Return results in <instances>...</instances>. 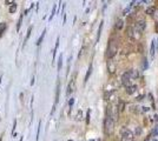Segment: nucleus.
<instances>
[{
    "label": "nucleus",
    "instance_id": "nucleus-17",
    "mask_svg": "<svg viewBox=\"0 0 158 141\" xmlns=\"http://www.w3.org/2000/svg\"><path fill=\"white\" fill-rule=\"evenodd\" d=\"M103 25H104V21H102V23H100V25H99L98 35H97V41H98V40H99V38H100V34H102V31H103Z\"/></svg>",
    "mask_w": 158,
    "mask_h": 141
},
{
    "label": "nucleus",
    "instance_id": "nucleus-11",
    "mask_svg": "<svg viewBox=\"0 0 158 141\" xmlns=\"http://www.w3.org/2000/svg\"><path fill=\"white\" fill-rule=\"evenodd\" d=\"M129 72H130L132 79H137V78L139 77V72H138L137 69H131V70H129Z\"/></svg>",
    "mask_w": 158,
    "mask_h": 141
},
{
    "label": "nucleus",
    "instance_id": "nucleus-7",
    "mask_svg": "<svg viewBox=\"0 0 158 141\" xmlns=\"http://www.w3.org/2000/svg\"><path fill=\"white\" fill-rule=\"evenodd\" d=\"M73 90H74V78L71 80V82L68 84V86H67V92H66V94L67 95H70L72 92H73Z\"/></svg>",
    "mask_w": 158,
    "mask_h": 141
},
{
    "label": "nucleus",
    "instance_id": "nucleus-32",
    "mask_svg": "<svg viewBox=\"0 0 158 141\" xmlns=\"http://www.w3.org/2000/svg\"><path fill=\"white\" fill-rule=\"evenodd\" d=\"M157 51H158V40H157Z\"/></svg>",
    "mask_w": 158,
    "mask_h": 141
},
{
    "label": "nucleus",
    "instance_id": "nucleus-20",
    "mask_svg": "<svg viewBox=\"0 0 158 141\" xmlns=\"http://www.w3.org/2000/svg\"><path fill=\"white\" fill-rule=\"evenodd\" d=\"M58 46H59V38H57V41H56V46H54V49H53V60L56 58V52L58 49Z\"/></svg>",
    "mask_w": 158,
    "mask_h": 141
},
{
    "label": "nucleus",
    "instance_id": "nucleus-5",
    "mask_svg": "<svg viewBox=\"0 0 158 141\" xmlns=\"http://www.w3.org/2000/svg\"><path fill=\"white\" fill-rule=\"evenodd\" d=\"M145 27H146V23H145V20H138L137 23H136V26H135V28L138 31V32H140V33H143L144 32V30H145Z\"/></svg>",
    "mask_w": 158,
    "mask_h": 141
},
{
    "label": "nucleus",
    "instance_id": "nucleus-13",
    "mask_svg": "<svg viewBox=\"0 0 158 141\" xmlns=\"http://www.w3.org/2000/svg\"><path fill=\"white\" fill-rule=\"evenodd\" d=\"M124 108H125V102H124L123 100H119V101H118V107H117L118 112H123Z\"/></svg>",
    "mask_w": 158,
    "mask_h": 141
},
{
    "label": "nucleus",
    "instance_id": "nucleus-28",
    "mask_svg": "<svg viewBox=\"0 0 158 141\" xmlns=\"http://www.w3.org/2000/svg\"><path fill=\"white\" fill-rule=\"evenodd\" d=\"M40 125H41V122H39V127H38V132H37V141L39 140V132H40Z\"/></svg>",
    "mask_w": 158,
    "mask_h": 141
},
{
    "label": "nucleus",
    "instance_id": "nucleus-1",
    "mask_svg": "<svg viewBox=\"0 0 158 141\" xmlns=\"http://www.w3.org/2000/svg\"><path fill=\"white\" fill-rule=\"evenodd\" d=\"M115 129V120H113V115L111 112V106L106 107V116L104 120V133L106 135H111L113 133Z\"/></svg>",
    "mask_w": 158,
    "mask_h": 141
},
{
    "label": "nucleus",
    "instance_id": "nucleus-16",
    "mask_svg": "<svg viewBox=\"0 0 158 141\" xmlns=\"http://www.w3.org/2000/svg\"><path fill=\"white\" fill-rule=\"evenodd\" d=\"M133 4H135V1H132V3H131V4H130V5H129V6H127L124 11H123V14H124V16H127V13L130 12V10H131V7H132V5H133Z\"/></svg>",
    "mask_w": 158,
    "mask_h": 141
},
{
    "label": "nucleus",
    "instance_id": "nucleus-31",
    "mask_svg": "<svg viewBox=\"0 0 158 141\" xmlns=\"http://www.w3.org/2000/svg\"><path fill=\"white\" fill-rule=\"evenodd\" d=\"M154 118H156V121H157V122H158V114H157V115H156V116H154Z\"/></svg>",
    "mask_w": 158,
    "mask_h": 141
},
{
    "label": "nucleus",
    "instance_id": "nucleus-15",
    "mask_svg": "<svg viewBox=\"0 0 158 141\" xmlns=\"http://www.w3.org/2000/svg\"><path fill=\"white\" fill-rule=\"evenodd\" d=\"M45 33H46V30H44V32L41 33V35L39 37V39H38V41H37V46H40V44H41V41L44 40V37H45Z\"/></svg>",
    "mask_w": 158,
    "mask_h": 141
},
{
    "label": "nucleus",
    "instance_id": "nucleus-14",
    "mask_svg": "<svg viewBox=\"0 0 158 141\" xmlns=\"http://www.w3.org/2000/svg\"><path fill=\"white\" fill-rule=\"evenodd\" d=\"M91 73H92V63L90 65V67H89V69H88V72H86V75H85V82H88V80H89V78H90V75H91Z\"/></svg>",
    "mask_w": 158,
    "mask_h": 141
},
{
    "label": "nucleus",
    "instance_id": "nucleus-6",
    "mask_svg": "<svg viewBox=\"0 0 158 141\" xmlns=\"http://www.w3.org/2000/svg\"><path fill=\"white\" fill-rule=\"evenodd\" d=\"M107 69H109V73H115V70H116V65L113 63L112 59H109V61H107Z\"/></svg>",
    "mask_w": 158,
    "mask_h": 141
},
{
    "label": "nucleus",
    "instance_id": "nucleus-25",
    "mask_svg": "<svg viewBox=\"0 0 158 141\" xmlns=\"http://www.w3.org/2000/svg\"><path fill=\"white\" fill-rule=\"evenodd\" d=\"M56 8H57V5H54V6H53V10H52V14L50 16V20L53 18V16H54V13H56Z\"/></svg>",
    "mask_w": 158,
    "mask_h": 141
},
{
    "label": "nucleus",
    "instance_id": "nucleus-24",
    "mask_svg": "<svg viewBox=\"0 0 158 141\" xmlns=\"http://www.w3.org/2000/svg\"><path fill=\"white\" fill-rule=\"evenodd\" d=\"M21 20H23V14L20 16V18H19V20H18V25H17V31H19V28H20V25H21Z\"/></svg>",
    "mask_w": 158,
    "mask_h": 141
},
{
    "label": "nucleus",
    "instance_id": "nucleus-21",
    "mask_svg": "<svg viewBox=\"0 0 158 141\" xmlns=\"http://www.w3.org/2000/svg\"><path fill=\"white\" fill-rule=\"evenodd\" d=\"M5 30H6V24L5 23H0V34L4 33Z\"/></svg>",
    "mask_w": 158,
    "mask_h": 141
},
{
    "label": "nucleus",
    "instance_id": "nucleus-33",
    "mask_svg": "<svg viewBox=\"0 0 158 141\" xmlns=\"http://www.w3.org/2000/svg\"><path fill=\"white\" fill-rule=\"evenodd\" d=\"M90 141H96V140H95V139H91V140H90Z\"/></svg>",
    "mask_w": 158,
    "mask_h": 141
},
{
    "label": "nucleus",
    "instance_id": "nucleus-27",
    "mask_svg": "<svg viewBox=\"0 0 158 141\" xmlns=\"http://www.w3.org/2000/svg\"><path fill=\"white\" fill-rule=\"evenodd\" d=\"M90 122V109L88 111V114H86V123Z\"/></svg>",
    "mask_w": 158,
    "mask_h": 141
},
{
    "label": "nucleus",
    "instance_id": "nucleus-30",
    "mask_svg": "<svg viewBox=\"0 0 158 141\" xmlns=\"http://www.w3.org/2000/svg\"><path fill=\"white\" fill-rule=\"evenodd\" d=\"M153 17H154V19H156V21H158V10L156 11V13H154V16H153Z\"/></svg>",
    "mask_w": 158,
    "mask_h": 141
},
{
    "label": "nucleus",
    "instance_id": "nucleus-2",
    "mask_svg": "<svg viewBox=\"0 0 158 141\" xmlns=\"http://www.w3.org/2000/svg\"><path fill=\"white\" fill-rule=\"evenodd\" d=\"M118 52V45H117V41L115 39H111L109 41V45H107V49H106V56L109 59H112Z\"/></svg>",
    "mask_w": 158,
    "mask_h": 141
},
{
    "label": "nucleus",
    "instance_id": "nucleus-23",
    "mask_svg": "<svg viewBox=\"0 0 158 141\" xmlns=\"http://www.w3.org/2000/svg\"><path fill=\"white\" fill-rule=\"evenodd\" d=\"M143 61H144V62H143V69L145 70V69L149 67V62H147V59H146V58H144V60H143Z\"/></svg>",
    "mask_w": 158,
    "mask_h": 141
},
{
    "label": "nucleus",
    "instance_id": "nucleus-22",
    "mask_svg": "<svg viewBox=\"0 0 158 141\" xmlns=\"http://www.w3.org/2000/svg\"><path fill=\"white\" fill-rule=\"evenodd\" d=\"M61 66H63V55L60 54V56H59V61H58V69H59V70L61 69Z\"/></svg>",
    "mask_w": 158,
    "mask_h": 141
},
{
    "label": "nucleus",
    "instance_id": "nucleus-18",
    "mask_svg": "<svg viewBox=\"0 0 158 141\" xmlns=\"http://www.w3.org/2000/svg\"><path fill=\"white\" fill-rule=\"evenodd\" d=\"M16 10H17V4H16V3H13V4L10 6L9 12H10V13H13V12H16Z\"/></svg>",
    "mask_w": 158,
    "mask_h": 141
},
{
    "label": "nucleus",
    "instance_id": "nucleus-9",
    "mask_svg": "<svg viewBox=\"0 0 158 141\" xmlns=\"http://www.w3.org/2000/svg\"><path fill=\"white\" fill-rule=\"evenodd\" d=\"M156 11H157V8L154 7V6H150V7H147L146 8V11H145V13L146 14H149V16H154V13H156Z\"/></svg>",
    "mask_w": 158,
    "mask_h": 141
},
{
    "label": "nucleus",
    "instance_id": "nucleus-3",
    "mask_svg": "<svg viewBox=\"0 0 158 141\" xmlns=\"http://www.w3.org/2000/svg\"><path fill=\"white\" fill-rule=\"evenodd\" d=\"M122 140L123 141H132L133 140V134L130 129L123 128L122 129Z\"/></svg>",
    "mask_w": 158,
    "mask_h": 141
},
{
    "label": "nucleus",
    "instance_id": "nucleus-8",
    "mask_svg": "<svg viewBox=\"0 0 158 141\" xmlns=\"http://www.w3.org/2000/svg\"><path fill=\"white\" fill-rule=\"evenodd\" d=\"M136 91H137V86H136V85H130L129 87H126V93H127L129 95L133 94Z\"/></svg>",
    "mask_w": 158,
    "mask_h": 141
},
{
    "label": "nucleus",
    "instance_id": "nucleus-29",
    "mask_svg": "<svg viewBox=\"0 0 158 141\" xmlns=\"http://www.w3.org/2000/svg\"><path fill=\"white\" fill-rule=\"evenodd\" d=\"M143 98H144V95L142 94V95H139V97H137V98H136V100H137V101H140V100H143Z\"/></svg>",
    "mask_w": 158,
    "mask_h": 141
},
{
    "label": "nucleus",
    "instance_id": "nucleus-26",
    "mask_svg": "<svg viewBox=\"0 0 158 141\" xmlns=\"http://www.w3.org/2000/svg\"><path fill=\"white\" fill-rule=\"evenodd\" d=\"M73 104H74V99L72 98V99H70V101H68V106H70V108L73 106Z\"/></svg>",
    "mask_w": 158,
    "mask_h": 141
},
{
    "label": "nucleus",
    "instance_id": "nucleus-35",
    "mask_svg": "<svg viewBox=\"0 0 158 141\" xmlns=\"http://www.w3.org/2000/svg\"><path fill=\"white\" fill-rule=\"evenodd\" d=\"M145 141H147V140H145Z\"/></svg>",
    "mask_w": 158,
    "mask_h": 141
},
{
    "label": "nucleus",
    "instance_id": "nucleus-4",
    "mask_svg": "<svg viewBox=\"0 0 158 141\" xmlns=\"http://www.w3.org/2000/svg\"><path fill=\"white\" fill-rule=\"evenodd\" d=\"M131 74H130V72H125L123 75H122V84H123V86H125V87H129L130 86V81H131Z\"/></svg>",
    "mask_w": 158,
    "mask_h": 141
},
{
    "label": "nucleus",
    "instance_id": "nucleus-34",
    "mask_svg": "<svg viewBox=\"0 0 158 141\" xmlns=\"http://www.w3.org/2000/svg\"><path fill=\"white\" fill-rule=\"evenodd\" d=\"M157 30H158V25H157Z\"/></svg>",
    "mask_w": 158,
    "mask_h": 141
},
{
    "label": "nucleus",
    "instance_id": "nucleus-19",
    "mask_svg": "<svg viewBox=\"0 0 158 141\" xmlns=\"http://www.w3.org/2000/svg\"><path fill=\"white\" fill-rule=\"evenodd\" d=\"M31 32H32V27H28V30H27V34H26V38H25V40H24V45H23V46H25L26 41L28 40V38H30V34H31Z\"/></svg>",
    "mask_w": 158,
    "mask_h": 141
},
{
    "label": "nucleus",
    "instance_id": "nucleus-12",
    "mask_svg": "<svg viewBox=\"0 0 158 141\" xmlns=\"http://www.w3.org/2000/svg\"><path fill=\"white\" fill-rule=\"evenodd\" d=\"M123 26H124V21H123L122 19H118V20L116 21V30L120 31V30L123 28Z\"/></svg>",
    "mask_w": 158,
    "mask_h": 141
},
{
    "label": "nucleus",
    "instance_id": "nucleus-10",
    "mask_svg": "<svg viewBox=\"0 0 158 141\" xmlns=\"http://www.w3.org/2000/svg\"><path fill=\"white\" fill-rule=\"evenodd\" d=\"M154 53H156V40L153 39L151 41V48H150V54H151L152 58L154 56Z\"/></svg>",
    "mask_w": 158,
    "mask_h": 141
}]
</instances>
